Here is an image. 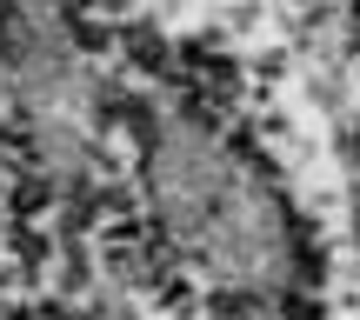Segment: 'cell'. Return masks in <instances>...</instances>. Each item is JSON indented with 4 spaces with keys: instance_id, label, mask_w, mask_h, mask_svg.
Here are the masks:
<instances>
[{
    "instance_id": "2",
    "label": "cell",
    "mask_w": 360,
    "mask_h": 320,
    "mask_svg": "<svg viewBox=\"0 0 360 320\" xmlns=\"http://www.w3.org/2000/svg\"><path fill=\"white\" fill-rule=\"evenodd\" d=\"M127 47H134V60H141L147 74H160V67H167V47H160V34H147V27H134Z\"/></svg>"
},
{
    "instance_id": "1",
    "label": "cell",
    "mask_w": 360,
    "mask_h": 320,
    "mask_svg": "<svg viewBox=\"0 0 360 320\" xmlns=\"http://www.w3.org/2000/svg\"><path fill=\"white\" fill-rule=\"evenodd\" d=\"M7 200H13V214H40V207H47L53 200V187H47V174H20V180H13V193H7Z\"/></svg>"
},
{
    "instance_id": "4",
    "label": "cell",
    "mask_w": 360,
    "mask_h": 320,
    "mask_svg": "<svg viewBox=\"0 0 360 320\" xmlns=\"http://www.w3.org/2000/svg\"><path fill=\"white\" fill-rule=\"evenodd\" d=\"M354 20H360V0H354Z\"/></svg>"
},
{
    "instance_id": "3",
    "label": "cell",
    "mask_w": 360,
    "mask_h": 320,
    "mask_svg": "<svg viewBox=\"0 0 360 320\" xmlns=\"http://www.w3.org/2000/svg\"><path fill=\"white\" fill-rule=\"evenodd\" d=\"M347 154H354V160H360V127H347Z\"/></svg>"
}]
</instances>
